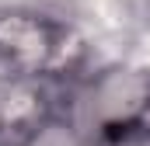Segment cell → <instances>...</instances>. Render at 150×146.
<instances>
[{"label": "cell", "mask_w": 150, "mask_h": 146, "mask_svg": "<svg viewBox=\"0 0 150 146\" xmlns=\"http://www.w3.org/2000/svg\"><path fill=\"white\" fill-rule=\"evenodd\" d=\"M63 111H70L77 125L101 146L129 129L150 125V66L108 63L87 73L70 91Z\"/></svg>", "instance_id": "obj_1"}, {"label": "cell", "mask_w": 150, "mask_h": 146, "mask_svg": "<svg viewBox=\"0 0 150 146\" xmlns=\"http://www.w3.org/2000/svg\"><path fill=\"white\" fill-rule=\"evenodd\" d=\"M63 28L38 11H0V59L21 77H42L59 59Z\"/></svg>", "instance_id": "obj_2"}, {"label": "cell", "mask_w": 150, "mask_h": 146, "mask_svg": "<svg viewBox=\"0 0 150 146\" xmlns=\"http://www.w3.org/2000/svg\"><path fill=\"white\" fill-rule=\"evenodd\" d=\"M14 146H98V143L77 125V118L70 111L49 108V111H42V115H35L18 132Z\"/></svg>", "instance_id": "obj_3"}]
</instances>
